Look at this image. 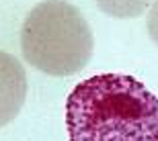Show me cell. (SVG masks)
Listing matches in <instances>:
<instances>
[{"instance_id":"cell-1","label":"cell","mask_w":158,"mask_h":141,"mask_svg":"<svg viewBox=\"0 0 158 141\" xmlns=\"http://www.w3.org/2000/svg\"><path fill=\"white\" fill-rule=\"evenodd\" d=\"M70 141H158V96L134 76L97 74L66 100Z\"/></svg>"},{"instance_id":"cell-3","label":"cell","mask_w":158,"mask_h":141,"mask_svg":"<svg viewBox=\"0 0 158 141\" xmlns=\"http://www.w3.org/2000/svg\"><path fill=\"white\" fill-rule=\"evenodd\" d=\"M27 98V74L15 55L0 49V127L19 115Z\"/></svg>"},{"instance_id":"cell-4","label":"cell","mask_w":158,"mask_h":141,"mask_svg":"<svg viewBox=\"0 0 158 141\" xmlns=\"http://www.w3.org/2000/svg\"><path fill=\"white\" fill-rule=\"evenodd\" d=\"M152 0H97L101 10L115 18H134L150 6Z\"/></svg>"},{"instance_id":"cell-2","label":"cell","mask_w":158,"mask_h":141,"mask_svg":"<svg viewBox=\"0 0 158 141\" xmlns=\"http://www.w3.org/2000/svg\"><path fill=\"white\" fill-rule=\"evenodd\" d=\"M93 31L76 6L66 0H43L21 27V51L47 76H72L93 57Z\"/></svg>"},{"instance_id":"cell-5","label":"cell","mask_w":158,"mask_h":141,"mask_svg":"<svg viewBox=\"0 0 158 141\" xmlns=\"http://www.w3.org/2000/svg\"><path fill=\"white\" fill-rule=\"evenodd\" d=\"M146 27H148V35H150V39L158 45V0H154V4L150 6V10H148Z\"/></svg>"}]
</instances>
